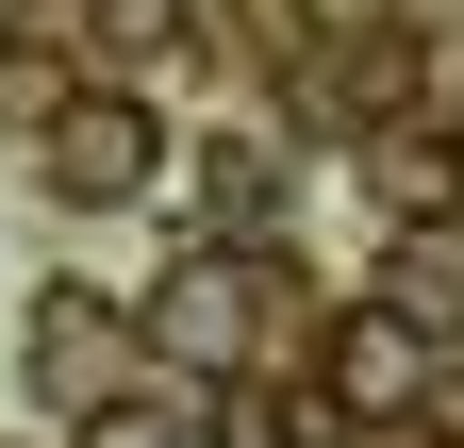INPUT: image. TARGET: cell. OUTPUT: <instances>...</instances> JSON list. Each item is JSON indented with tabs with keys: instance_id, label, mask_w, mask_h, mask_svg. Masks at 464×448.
Segmentation results:
<instances>
[{
	"instance_id": "2",
	"label": "cell",
	"mask_w": 464,
	"mask_h": 448,
	"mask_svg": "<svg viewBox=\"0 0 464 448\" xmlns=\"http://www.w3.org/2000/svg\"><path fill=\"white\" fill-rule=\"evenodd\" d=\"M133 299H116V283H34V382H50V399H67V415H100V399H133Z\"/></svg>"
},
{
	"instance_id": "1",
	"label": "cell",
	"mask_w": 464,
	"mask_h": 448,
	"mask_svg": "<svg viewBox=\"0 0 464 448\" xmlns=\"http://www.w3.org/2000/svg\"><path fill=\"white\" fill-rule=\"evenodd\" d=\"M133 349L183 365V382H232V365L266 349V266H249V249H183V266L133 299Z\"/></svg>"
},
{
	"instance_id": "6",
	"label": "cell",
	"mask_w": 464,
	"mask_h": 448,
	"mask_svg": "<svg viewBox=\"0 0 464 448\" xmlns=\"http://www.w3.org/2000/svg\"><path fill=\"white\" fill-rule=\"evenodd\" d=\"M199 216H216V249H249L266 216H282V150H249V133H232V150L199 166Z\"/></svg>"
},
{
	"instance_id": "7",
	"label": "cell",
	"mask_w": 464,
	"mask_h": 448,
	"mask_svg": "<svg viewBox=\"0 0 464 448\" xmlns=\"http://www.w3.org/2000/svg\"><path fill=\"white\" fill-rule=\"evenodd\" d=\"M83 448H216V432H199L183 399H150V382H133V399H100V432H83Z\"/></svg>"
},
{
	"instance_id": "5",
	"label": "cell",
	"mask_w": 464,
	"mask_h": 448,
	"mask_svg": "<svg viewBox=\"0 0 464 448\" xmlns=\"http://www.w3.org/2000/svg\"><path fill=\"white\" fill-rule=\"evenodd\" d=\"M382 216H398V233L464 216V150H448V133H382Z\"/></svg>"
},
{
	"instance_id": "3",
	"label": "cell",
	"mask_w": 464,
	"mask_h": 448,
	"mask_svg": "<svg viewBox=\"0 0 464 448\" xmlns=\"http://www.w3.org/2000/svg\"><path fill=\"white\" fill-rule=\"evenodd\" d=\"M150 166H166L150 100H116V83H100V100H67V117H50V183H67L83 216H100V200H150Z\"/></svg>"
},
{
	"instance_id": "4",
	"label": "cell",
	"mask_w": 464,
	"mask_h": 448,
	"mask_svg": "<svg viewBox=\"0 0 464 448\" xmlns=\"http://www.w3.org/2000/svg\"><path fill=\"white\" fill-rule=\"evenodd\" d=\"M415 382H431V349H415V316H332V349H315V415H415Z\"/></svg>"
}]
</instances>
